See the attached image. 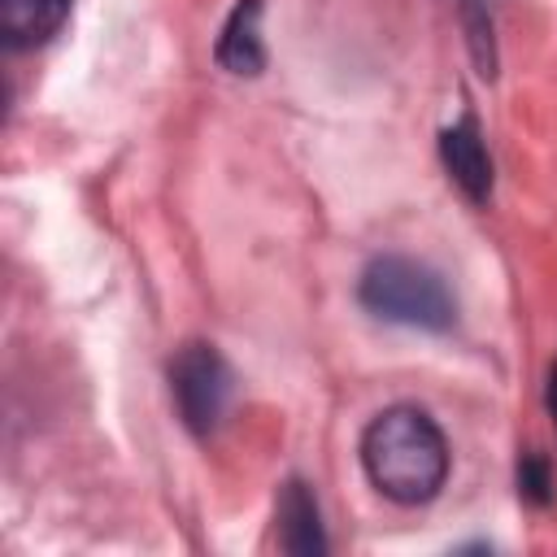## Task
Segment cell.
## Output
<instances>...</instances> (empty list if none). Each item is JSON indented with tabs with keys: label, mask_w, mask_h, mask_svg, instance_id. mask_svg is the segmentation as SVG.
Instances as JSON below:
<instances>
[{
	"label": "cell",
	"mask_w": 557,
	"mask_h": 557,
	"mask_svg": "<svg viewBox=\"0 0 557 557\" xmlns=\"http://www.w3.org/2000/svg\"><path fill=\"white\" fill-rule=\"evenodd\" d=\"M361 466L370 474V483L396 500V505H422L444 487L448 474V444L440 435V426L413 409V405H396L383 409L366 435H361Z\"/></svg>",
	"instance_id": "cell-1"
},
{
	"label": "cell",
	"mask_w": 557,
	"mask_h": 557,
	"mask_svg": "<svg viewBox=\"0 0 557 557\" xmlns=\"http://www.w3.org/2000/svg\"><path fill=\"white\" fill-rule=\"evenodd\" d=\"M357 300L383 318V322H400V326H422V331H448L457 322V300L448 292V283L409 257H379L366 265L361 283H357Z\"/></svg>",
	"instance_id": "cell-2"
},
{
	"label": "cell",
	"mask_w": 557,
	"mask_h": 557,
	"mask_svg": "<svg viewBox=\"0 0 557 557\" xmlns=\"http://www.w3.org/2000/svg\"><path fill=\"white\" fill-rule=\"evenodd\" d=\"M170 387L183 422L196 435H209L231 405V366L213 344H187L170 366Z\"/></svg>",
	"instance_id": "cell-3"
},
{
	"label": "cell",
	"mask_w": 557,
	"mask_h": 557,
	"mask_svg": "<svg viewBox=\"0 0 557 557\" xmlns=\"http://www.w3.org/2000/svg\"><path fill=\"white\" fill-rule=\"evenodd\" d=\"M440 157H444L448 178L466 191V200L487 205V196H492V157H487V144H483V131H479L474 113H461L453 126L440 131Z\"/></svg>",
	"instance_id": "cell-4"
},
{
	"label": "cell",
	"mask_w": 557,
	"mask_h": 557,
	"mask_svg": "<svg viewBox=\"0 0 557 557\" xmlns=\"http://www.w3.org/2000/svg\"><path fill=\"white\" fill-rule=\"evenodd\" d=\"M218 65L231 74H261L265 65V44H261V0H239L218 35L213 48Z\"/></svg>",
	"instance_id": "cell-5"
},
{
	"label": "cell",
	"mask_w": 557,
	"mask_h": 557,
	"mask_svg": "<svg viewBox=\"0 0 557 557\" xmlns=\"http://www.w3.org/2000/svg\"><path fill=\"white\" fill-rule=\"evenodd\" d=\"M278 544L296 557H318L326 553V535H322V522H318V500L309 496V487L300 479H292L283 487V500H278Z\"/></svg>",
	"instance_id": "cell-6"
},
{
	"label": "cell",
	"mask_w": 557,
	"mask_h": 557,
	"mask_svg": "<svg viewBox=\"0 0 557 557\" xmlns=\"http://www.w3.org/2000/svg\"><path fill=\"white\" fill-rule=\"evenodd\" d=\"M70 0H0V30L9 48H35L65 22Z\"/></svg>",
	"instance_id": "cell-7"
},
{
	"label": "cell",
	"mask_w": 557,
	"mask_h": 557,
	"mask_svg": "<svg viewBox=\"0 0 557 557\" xmlns=\"http://www.w3.org/2000/svg\"><path fill=\"white\" fill-rule=\"evenodd\" d=\"M518 492L531 505H548L553 500V474H548V461L540 453H527L518 461Z\"/></svg>",
	"instance_id": "cell-8"
},
{
	"label": "cell",
	"mask_w": 557,
	"mask_h": 557,
	"mask_svg": "<svg viewBox=\"0 0 557 557\" xmlns=\"http://www.w3.org/2000/svg\"><path fill=\"white\" fill-rule=\"evenodd\" d=\"M466 17H470V44H474L479 74H492V22L479 17V4H474V0L466 4Z\"/></svg>",
	"instance_id": "cell-9"
},
{
	"label": "cell",
	"mask_w": 557,
	"mask_h": 557,
	"mask_svg": "<svg viewBox=\"0 0 557 557\" xmlns=\"http://www.w3.org/2000/svg\"><path fill=\"white\" fill-rule=\"evenodd\" d=\"M548 413H553V426H557V361L548 370Z\"/></svg>",
	"instance_id": "cell-10"
}]
</instances>
